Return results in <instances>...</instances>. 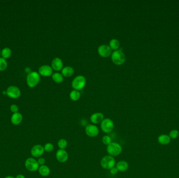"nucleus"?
<instances>
[{
    "instance_id": "f257e3e1",
    "label": "nucleus",
    "mask_w": 179,
    "mask_h": 178,
    "mask_svg": "<svg viewBox=\"0 0 179 178\" xmlns=\"http://www.w3.org/2000/svg\"><path fill=\"white\" fill-rule=\"evenodd\" d=\"M40 79V77L39 73L35 71L31 72L27 76L26 81H27L28 86L31 88L34 87L39 83Z\"/></svg>"
},
{
    "instance_id": "f03ea898",
    "label": "nucleus",
    "mask_w": 179,
    "mask_h": 178,
    "mask_svg": "<svg viewBox=\"0 0 179 178\" xmlns=\"http://www.w3.org/2000/svg\"><path fill=\"white\" fill-rule=\"evenodd\" d=\"M107 152L109 155L116 156L121 154L122 152V146L116 142H112L107 147Z\"/></svg>"
},
{
    "instance_id": "7ed1b4c3",
    "label": "nucleus",
    "mask_w": 179,
    "mask_h": 178,
    "mask_svg": "<svg viewBox=\"0 0 179 178\" xmlns=\"http://www.w3.org/2000/svg\"><path fill=\"white\" fill-rule=\"evenodd\" d=\"M116 161L113 156L110 155L105 156L101 160V166L105 169H110L114 167Z\"/></svg>"
},
{
    "instance_id": "20e7f679",
    "label": "nucleus",
    "mask_w": 179,
    "mask_h": 178,
    "mask_svg": "<svg viewBox=\"0 0 179 178\" xmlns=\"http://www.w3.org/2000/svg\"><path fill=\"white\" fill-rule=\"evenodd\" d=\"M111 58L113 62L118 65H122L125 61V55L122 51L119 50L114 51L112 53Z\"/></svg>"
},
{
    "instance_id": "39448f33",
    "label": "nucleus",
    "mask_w": 179,
    "mask_h": 178,
    "mask_svg": "<svg viewBox=\"0 0 179 178\" xmlns=\"http://www.w3.org/2000/svg\"><path fill=\"white\" fill-rule=\"evenodd\" d=\"M86 84V78L82 75H78L74 78L72 81V87L74 90H81Z\"/></svg>"
},
{
    "instance_id": "423d86ee",
    "label": "nucleus",
    "mask_w": 179,
    "mask_h": 178,
    "mask_svg": "<svg viewBox=\"0 0 179 178\" xmlns=\"http://www.w3.org/2000/svg\"><path fill=\"white\" fill-rule=\"evenodd\" d=\"M114 122L110 118L104 119L103 120L101 123V130L104 133H110L114 129Z\"/></svg>"
},
{
    "instance_id": "0eeeda50",
    "label": "nucleus",
    "mask_w": 179,
    "mask_h": 178,
    "mask_svg": "<svg viewBox=\"0 0 179 178\" xmlns=\"http://www.w3.org/2000/svg\"><path fill=\"white\" fill-rule=\"evenodd\" d=\"M25 166L26 169L31 172L38 170L40 167L38 162L34 158H28L25 161Z\"/></svg>"
},
{
    "instance_id": "6e6552de",
    "label": "nucleus",
    "mask_w": 179,
    "mask_h": 178,
    "mask_svg": "<svg viewBox=\"0 0 179 178\" xmlns=\"http://www.w3.org/2000/svg\"><path fill=\"white\" fill-rule=\"evenodd\" d=\"M7 95L11 98L15 99L21 96V90L15 86H10L6 89Z\"/></svg>"
},
{
    "instance_id": "1a4fd4ad",
    "label": "nucleus",
    "mask_w": 179,
    "mask_h": 178,
    "mask_svg": "<svg viewBox=\"0 0 179 178\" xmlns=\"http://www.w3.org/2000/svg\"><path fill=\"white\" fill-rule=\"evenodd\" d=\"M85 132L88 136L94 137L98 135L99 133L98 128L94 125H88L85 128Z\"/></svg>"
},
{
    "instance_id": "9d476101",
    "label": "nucleus",
    "mask_w": 179,
    "mask_h": 178,
    "mask_svg": "<svg viewBox=\"0 0 179 178\" xmlns=\"http://www.w3.org/2000/svg\"><path fill=\"white\" fill-rule=\"evenodd\" d=\"M98 54L102 57H109L110 54H112V49L109 45H100L98 48Z\"/></svg>"
},
{
    "instance_id": "9b49d317",
    "label": "nucleus",
    "mask_w": 179,
    "mask_h": 178,
    "mask_svg": "<svg viewBox=\"0 0 179 178\" xmlns=\"http://www.w3.org/2000/svg\"><path fill=\"white\" fill-rule=\"evenodd\" d=\"M45 150L43 146L41 145H35L31 149V153L33 157L35 158L40 157L43 155Z\"/></svg>"
},
{
    "instance_id": "f8f14e48",
    "label": "nucleus",
    "mask_w": 179,
    "mask_h": 178,
    "mask_svg": "<svg viewBox=\"0 0 179 178\" xmlns=\"http://www.w3.org/2000/svg\"><path fill=\"white\" fill-rule=\"evenodd\" d=\"M56 157L59 162L64 163L68 160V159L69 158V155L67 152V151H65V149H59L56 152Z\"/></svg>"
},
{
    "instance_id": "ddd939ff",
    "label": "nucleus",
    "mask_w": 179,
    "mask_h": 178,
    "mask_svg": "<svg viewBox=\"0 0 179 178\" xmlns=\"http://www.w3.org/2000/svg\"><path fill=\"white\" fill-rule=\"evenodd\" d=\"M39 73L43 76H49L52 74V68L48 65H43L39 68Z\"/></svg>"
},
{
    "instance_id": "4468645a",
    "label": "nucleus",
    "mask_w": 179,
    "mask_h": 178,
    "mask_svg": "<svg viewBox=\"0 0 179 178\" xmlns=\"http://www.w3.org/2000/svg\"><path fill=\"white\" fill-rule=\"evenodd\" d=\"M104 117L102 113H96L92 114L90 117V120L92 123L97 125L101 123V122L104 120Z\"/></svg>"
},
{
    "instance_id": "2eb2a0df",
    "label": "nucleus",
    "mask_w": 179,
    "mask_h": 178,
    "mask_svg": "<svg viewBox=\"0 0 179 178\" xmlns=\"http://www.w3.org/2000/svg\"><path fill=\"white\" fill-rule=\"evenodd\" d=\"M64 64L62 60L59 57H55L52 62V68L55 71H60L62 69Z\"/></svg>"
},
{
    "instance_id": "dca6fc26",
    "label": "nucleus",
    "mask_w": 179,
    "mask_h": 178,
    "mask_svg": "<svg viewBox=\"0 0 179 178\" xmlns=\"http://www.w3.org/2000/svg\"><path fill=\"white\" fill-rule=\"evenodd\" d=\"M22 115L19 113H14L10 118L11 122L13 125H19L22 122Z\"/></svg>"
},
{
    "instance_id": "f3484780",
    "label": "nucleus",
    "mask_w": 179,
    "mask_h": 178,
    "mask_svg": "<svg viewBox=\"0 0 179 178\" xmlns=\"http://www.w3.org/2000/svg\"><path fill=\"white\" fill-rule=\"evenodd\" d=\"M171 139L169 136V135L167 134H161L158 137L159 143H160L162 145H167L168 144H169L171 142Z\"/></svg>"
},
{
    "instance_id": "a211bd4d",
    "label": "nucleus",
    "mask_w": 179,
    "mask_h": 178,
    "mask_svg": "<svg viewBox=\"0 0 179 178\" xmlns=\"http://www.w3.org/2000/svg\"><path fill=\"white\" fill-rule=\"evenodd\" d=\"M129 167L128 163L125 160H121L116 164V167L117 168L118 171L121 172H124L128 169Z\"/></svg>"
},
{
    "instance_id": "6ab92c4d",
    "label": "nucleus",
    "mask_w": 179,
    "mask_h": 178,
    "mask_svg": "<svg viewBox=\"0 0 179 178\" xmlns=\"http://www.w3.org/2000/svg\"><path fill=\"white\" fill-rule=\"evenodd\" d=\"M38 172L41 176H48L50 174V170L48 166L46 165H43L40 166L38 168Z\"/></svg>"
},
{
    "instance_id": "aec40b11",
    "label": "nucleus",
    "mask_w": 179,
    "mask_h": 178,
    "mask_svg": "<svg viewBox=\"0 0 179 178\" xmlns=\"http://www.w3.org/2000/svg\"><path fill=\"white\" fill-rule=\"evenodd\" d=\"M62 75L65 77H70L74 73V69L72 67L67 66L63 68L61 71Z\"/></svg>"
},
{
    "instance_id": "412c9836",
    "label": "nucleus",
    "mask_w": 179,
    "mask_h": 178,
    "mask_svg": "<svg viewBox=\"0 0 179 178\" xmlns=\"http://www.w3.org/2000/svg\"><path fill=\"white\" fill-rule=\"evenodd\" d=\"M109 46L110 47L112 50L113 49V50H117V49L119 48L120 43L119 40L116 39H112V40H110V42Z\"/></svg>"
},
{
    "instance_id": "4be33fe9",
    "label": "nucleus",
    "mask_w": 179,
    "mask_h": 178,
    "mask_svg": "<svg viewBox=\"0 0 179 178\" xmlns=\"http://www.w3.org/2000/svg\"><path fill=\"white\" fill-rule=\"evenodd\" d=\"M81 97V93L78 90H72L70 93V99L73 101H77Z\"/></svg>"
},
{
    "instance_id": "5701e85b",
    "label": "nucleus",
    "mask_w": 179,
    "mask_h": 178,
    "mask_svg": "<svg viewBox=\"0 0 179 178\" xmlns=\"http://www.w3.org/2000/svg\"><path fill=\"white\" fill-rule=\"evenodd\" d=\"M52 78L56 83H61L64 81V76L60 73H55L52 75Z\"/></svg>"
},
{
    "instance_id": "b1692460",
    "label": "nucleus",
    "mask_w": 179,
    "mask_h": 178,
    "mask_svg": "<svg viewBox=\"0 0 179 178\" xmlns=\"http://www.w3.org/2000/svg\"><path fill=\"white\" fill-rule=\"evenodd\" d=\"M1 54H2V57L4 59H7L10 57L12 55V50L10 48L6 47L4 48L1 51Z\"/></svg>"
},
{
    "instance_id": "393cba45",
    "label": "nucleus",
    "mask_w": 179,
    "mask_h": 178,
    "mask_svg": "<svg viewBox=\"0 0 179 178\" xmlns=\"http://www.w3.org/2000/svg\"><path fill=\"white\" fill-rule=\"evenodd\" d=\"M58 146L60 149H65L66 147H67V141L64 138H61L58 142Z\"/></svg>"
},
{
    "instance_id": "a878e982",
    "label": "nucleus",
    "mask_w": 179,
    "mask_h": 178,
    "mask_svg": "<svg viewBox=\"0 0 179 178\" xmlns=\"http://www.w3.org/2000/svg\"><path fill=\"white\" fill-rule=\"evenodd\" d=\"M7 63L6 60L3 57H0V71H3L6 69Z\"/></svg>"
},
{
    "instance_id": "bb28decb",
    "label": "nucleus",
    "mask_w": 179,
    "mask_h": 178,
    "mask_svg": "<svg viewBox=\"0 0 179 178\" xmlns=\"http://www.w3.org/2000/svg\"><path fill=\"white\" fill-rule=\"evenodd\" d=\"M102 141L104 145L108 146L112 143V138L109 135H104L102 137Z\"/></svg>"
},
{
    "instance_id": "cd10ccee",
    "label": "nucleus",
    "mask_w": 179,
    "mask_h": 178,
    "mask_svg": "<svg viewBox=\"0 0 179 178\" xmlns=\"http://www.w3.org/2000/svg\"><path fill=\"white\" fill-rule=\"evenodd\" d=\"M44 148V150H45V152H50L53 151V149H54V146L51 143H46L45 144Z\"/></svg>"
},
{
    "instance_id": "c85d7f7f",
    "label": "nucleus",
    "mask_w": 179,
    "mask_h": 178,
    "mask_svg": "<svg viewBox=\"0 0 179 178\" xmlns=\"http://www.w3.org/2000/svg\"><path fill=\"white\" fill-rule=\"evenodd\" d=\"M169 136L171 139H176L179 136V132L177 130H172L169 133Z\"/></svg>"
},
{
    "instance_id": "c756f323",
    "label": "nucleus",
    "mask_w": 179,
    "mask_h": 178,
    "mask_svg": "<svg viewBox=\"0 0 179 178\" xmlns=\"http://www.w3.org/2000/svg\"><path fill=\"white\" fill-rule=\"evenodd\" d=\"M10 110L11 111V112H12L14 113H18L19 107L16 105L13 104V105H10Z\"/></svg>"
},
{
    "instance_id": "7c9ffc66",
    "label": "nucleus",
    "mask_w": 179,
    "mask_h": 178,
    "mask_svg": "<svg viewBox=\"0 0 179 178\" xmlns=\"http://www.w3.org/2000/svg\"><path fill=\"white\" fill-rule=\"evenodd\" d=\"M37 162H38V164L40 166H43V165H45V163H46V160L44 158L40 157L38 159Z\"/></svg>"
},
{
    "instance_id": "2f4dec72",
    "label": "nucleus",
    "mask_w": 179,
    "mask_h": 178,
    "mask_svg": "<svg viewBox=\"0 0 179 178\" xmlns=\"http://www.w3.org/2000/svg\"><path fill=\"white\" fill-rule=\"evenodd\" d=\"M118 171H118L117 168H116V167H115L110 169V172L112 175H116V174H117Z\"/></svg>"
},
{
    "instance_id": "473e14b6",
    "label": "nucleus",
    "mask_w": 179,
    "mask_h": 178,
    "mask_svg": "<svg viewBox=\"0 0 179 178\" xmlns=\"http://www.w3.org/2000/svg\"><path fill=\"white\" fill-rule=\"evenodd\" d=\"M25 72H26V73H28V74L29 73H30L31 72V69L30 68H28V67H27V68H25Z\"/></svg>"
},
{
    "instance_id": "72a5a7b5",
    "label": "nucleus",
    "mask_w": 179,
    "mask_h": 178,
    "mask_svg": "<svg viewBox=\"0 0 179 178\" xmlns=\"http://www.w3.org/2000/svg\"><path fill=\"white\" fill-rule=\"evenodd\" d=\"M15 178H25V176L24 175H21V174H19V175H17V176H16Z\"/></svg>"
},
{
    "instance_id": "f704fd0d",
    "label": "nucleus",
    "mask_w": 179,
    "mask_h": 178,
    "mask_svg": "<svg viewBox=\"0 0 179 178\" xmlns=\"http://www.w3.org/2000/svg\"><path fill=\"white\" fill-rule=\"evenodd\" d=\"M3 94H4V95H7L6 91H3Z\"/></svg>"
},
{
    "instance_id": "c9c22d12",
    "label": "nucleus",
    "mask_w": 179,
    "mask_h": 178,
    "mask_svg": "<svg viewBox=\"0 0 179 178\" xmlns=\"http://www.w3.org/2000/svg\"><path fill=\"white\" fill-rule=\"evenodd\" d=\"M5 178H15L12 176H6Z\"/></svg>"
},
{
    "instance_id": "e433bc0d",
    "label": "nucleus",
    "mask_w": 179,
    "mask_h": 178,
    "mask_svg": "<svg viewBox=\"0 0 179 178\" xmlns=\"http://www.w3.org/2000/svg\"><path fill=\"white\" fill-rule=\"evenodd\" d=\"M1 50H0V54H1Z\"/></svg>"
}]
</instances>
